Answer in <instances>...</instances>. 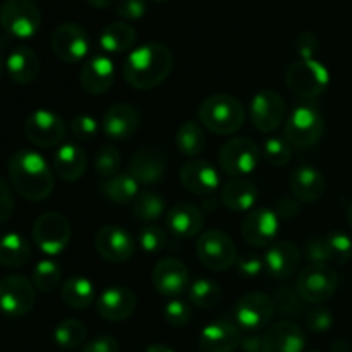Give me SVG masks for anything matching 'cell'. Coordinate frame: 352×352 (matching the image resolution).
I'll return each instance as SVG.
<instances>
[{"label": "cell", "mask_w": 352, "mask_h": 352, "mask_svg": "<svg viewBox=\"0 0 352 352\" xmlns=\"http://www.w3.org/2000/svg\"><path fill=\"white\" fill-rule=\"evenodd\" d=\"M174 55L164 43H144L127 54L122 64L124 81L136 89H153L170 76Z\"/></svg>", "instance_id": "obj_1"}, {"label": "cell", "mask_w": 352, "mask_h": 352, "mask_svg": "<svg viewBox=\"0 0 352 352\" xmlns=\"http://www.w3.org/2000/svg\"><path fill=\"white\" fill-rule=\"evenodd\" d=\"M10 182L28 201H43L54 191V172L40 153L33 150H17L9 158Z\"/></svg>", "instance_id": "obj_2"}, {"label": "cell", "mask_w": 352, "mask_h": 352, "mask_svg": "<svg viewBox=\"0 0 352 352\" xmlns=\"http://www.w3.org/2000/svg\"><path fill=\"white\" fill-rule=\"evenodd\" d=\"M198 119L212 133L227 136L243 127L246 112L236 96L217 93L208 96L198 109Z\"/></svg>", "instance_id": "obj_3"}, {"label": "cell", "mask_w": 352, "mask_h": 352, "mask_svg": "<svg viewBox=\"0 0 352 352\" xmlns=\"http://www.w3.org/2000/svg\"><path fill=\"white\" fill-rule=\"evenodd\" d=\"M285 82L294 95L301 98H315L325 93L330 85V72L316 58L292 62L285 72Z\"/></svg>", "instance_id": "obj_4"}, {"label": "cell", "mask_w": 352, "mask_h": 352, "mask_svg": "<svg viewBox=\"0 0 352 352\" xmlns=\"http://www.w3.org/2000/svg\"><path fill=\"white\" fill-rule=\"evenodd\" d=\"M325 133L323 116L311 105H299L289 113L284 138L296 148H311Z\"/></svg>", "instance_id": "obj_5"}, {"label": "cell", "mask_w": 352, "mask_h": 352, "mask_svg": "<svg viewBox=\"0 0 352 352\" xmlns=\"http://www.w3.org/2000/svg\"><path fill=\"white\" fill-rule=\"evenodd\" d=\"M0 26L17 40L34 36L41 26V12L31 0H6L0 7Z\"/></svg>", "instance_id": "obj_6"}, {"label": "cell", "mask_w": 352, "mask_h": 352, "mask_svg": "<svg viewBox=\"0 0 352 352\" xmlns=\"http://www.w3.org/2000/svg\"><path fill=\"white\" fill-rule=\"evenodd\" d=\"M196 254L208 270L226 272L237 261V250L232 237L222 230H206L196 241Z\"/></svg>", "instance_id": "obj_7"}, {"label": "cell", "mask_w": 352, "mask_h": 352, "mask_svg": "<svg viewBox=\"0 0 352 352\" xmlns=\"http://www.w3.org/2000/svg\"><path fill=\"white\" fill-rule=\"evenodd\" d=\"M260 148L250 138H232L219 153V165L232 179L253 174L260 165Z\"/></svg>", "instance_id": "obj_8"}, {"label": "cell", "mask_w": 352, "mask_h": 352, "mask_svg": "<svg viewBox=\"0 0 352 352\" xmlns=\"http://www.w3.org/2000/svg\"><path fill=\"white\" fill-rule=\"evenodd\" d=\"M339 277L330 265H308L296 280V289L306 302L322 305L336 294Z\"/></svg>", "instance_id": "obj_9"}, {"label": "cell", "mask_w": 352, "mask_h": 352, "mask_svg": "<svg viewBox=\"0 0 352 352\" xmlns=\"http://www.w3.org/2000/svg\"><path fill=\"white\" fill-rule=\"evenodd\" d=\"M33 241L38 250L48 256H57L71 241V223L62 213L47 212L33 226Z\"/></svg>", "instance_id": "obj_10"}, {"label": "cell", "mask_w": 352, "mask_h": 352, "mask_svg": "<svg viewBox=\"0 0 352 352\" xmlns=\"http://www.w3.org/2000/svg\"><path fill=\"white\" fill-rule=\"evenodd\" d=\"M274 315V298L265 292H250V294L243 296L234 308L236 325L250 333H256L267 329Z\"/></svg>", "instance_id": "obj_11"}, {"label": "cell", "mask_w": 352, "mask_h": 352, "mask_svg": "<svg viewBox=\"0 0 352 352\" xmlns=\"http://www.w3.org/2000/svg\"><path fill=\"white\" fill-rule=\"evenodd\" d=\"M67 127L64 119L52 110H34L24 120V134L33 144L41 148H54L64 141Z\"/></svg>", "instance_id": "obj_12"}, {"label": "cell", "mask_w": 352, "mask_h": 352, "mask_svg": "<svg viewBox=\"0 0 352 352\" xmlns=\"http://www.w3.org/2000/svg\"><path fill=\"white\" fill-rule=\"evenodd\" d=\"M36 301L34 285L23 275H7L0 280V311L7 316H24Z\"/></svg>", "instance_id": "obj_13"}, {"label": "cell", "mask_w": 352, "mask_h": 352, "mask_svg": "<svg viewBox=\"0 0 352 352\" xmlns=\"http://www.w3.org/2000/svg\"><path fill=\"white\" fill-rule=\"evenodd\" d=\"M50 43L55 57L67 64L81 62L91 48L88 31L74 23H64L55 28Z\"/></svg>", "instance_id": "obj_14"}, {"label": "cell", "mask_w": 352, "mask_h": 352, "mask_svg": "<svg viewBox=\"0 0 352 352\" xmlns=\"http://www.w3.org/2000/svg\"><path fill=\"white\" fill-rule=\"evenodd\" d=\"M287 116V105L280 93L263 89L251 100L250 119L260 133H274Z\"/></svg>", "instance_id": "obj_15"}, {"label": "cell", "mask_w": 352, "mask_h": 352, "mask_svg": "<svg viewBox=\"0 0 352 352\" xmlns=\"http://www.w3.org/2000/svg\"><path fill=\"white\" fill-rule=\"evenodd\" d=\"M280 229V217L272 208H254L244 219L241 232L250 246L267 248L272 246Z\"/></svg>", "instance_id": "obj_16"}, {"label": "cell", "mask_w": 352, "mask_h": 352, "mask_svg": "<svg viewBox=\"0 0 352 352\" xmlns=\"http://www.w3.org/2000/svg\"><path fill=\"white\" fill-rule=\"evenodd\" d=\"M95 248L103 260L110 263H126L136 251V241L122 227L109 226L98 230Z\"/></svg>", "instance_id": "obj_17"}, {"label": "cell", "mask_w": 352, "mask_h": 352, "mask_svg": "<svg viewBox=\"0 0 352 352\" xmlns=\"http://www.w3.org/2000/svg\"><path fill=\"white\" fill-rule=\"evenodd\" d=\"M153 285L162 296L177 298L189 287V270L182 261L175 258H164L153 268Z\"/></svg>", "instance_id": "obj_18"}, {"label": "cell", "mask_w": 352, "mask_h": 352, "mask_svg": "<svg viewBox=\"0 0 352 352\" xmlns=\"http://www.w3.org/2000/svg\"><path fill=\"white\" fill-rule=\"evenodd\" d=\"M181 184L196 196H212L220 186L219 170L206 160L186 162L179 172Z\"/></svg>", "instance_id": "obj_19"}, {"label": "cell", "mask_w": 352, "mask_h": 352, "mask_svg": "<svg viewBox=\"0 0 352 352\" xmlns=\"http://www.w3.org/2000/svg\"><path fill=\"white\" fill-rule=\"evenodd\" d=\"M138 305L136 294L124 285H112L105 289L96 299V311L103 320L122 322L134 313Z\"/></svg>", "instance_id": "obj_20"}, {"label": "cell", "mask_w": 352, "mask_h": 352, "mask_svg": "<svg viewBox=\"0 0 352 352\" xmlns=\"http://www.w3.org/2000/svg\"><path fill=\"white\" fill-rule=\"evenodd\" d=\"M140 112L131 103H116L105 112L102 129L110 140L127 141L140 129Z\"/></svg>", "instance_id": "obj_21"}, {"label": "cell", "mask_w": 352, "mask_h": 352, "mask_svg": "<svg viewBox=\"0 0 352 352\" xmlns=\"http://www.w3.org/2000/svg\"><path fill=\"white\" fill-rule=\"evenodd\" d=\"M167 172V157L157 148H141L131 157L127 174L133 175L140 184H157Z\"/></svg>", "instance_id": "obj_22"}, {"label": "cell", "mask_w": 352, "mask_h": 352, "mask_svg": "<svg viewBox=\"0 0 352 352\" xmlns=\"http://www.w3.org/2000/svg\"><path fill=\"white\" fill-rule=\"evenodd\" d=\"M116 81V65L107 55H93L79 72L81 88L89 95H103Z\"/></svg>", "instance_id": "obj_23"}, {"label": "cell", "mask_w": 352, "mask_h": 352, "mask_svg": "<svg viewBox=\"0 0 352 352\" xmlns=\"http://www.w3.org/2000/svg\"><path fill=\"white\" fill-rule=\"evenodd\" d=\"M239 327L227 320L210 323L199 333L198 346L201 352H234L241 344Z\"/></svg>", "instance_id": "obj_24"}, {"label": "cell", "mask_w": 352, "mask_h": 352, "mask_svg": "<svg viewBox=\"0 0 352 352\" xmlns=\"http://www.w3.org/2000/svg\"><path fill=\"white\" fill-rule=\"evenodd\" d=\"M306 336L294 322H278L263 333V352H305Z\"/></svg>", "instance_id": "obj_25"}, {"label": "cell", "mask_w": 352, "mask_h": 352, "mask_svg": "<svg viewBox=\"0 0 352 352\" xmlns=\"http://www.w3.org/2000/svg\"><path fill=\"white\" fill-rule=\"evenodd\" d=\"M265 270L274 278L292 277L298 272L301 263V251L291 241H280V243L272 244L265 254Z\"/></svg>", "instance_id": "obj_26"}, {"label": "cell", "mask_w": 352, "mask_h": 352, "mask_svg": "<svg viewBox=\"0 0 352 352\" xmlns=\"http://www.w3.org/2000/svg\"><path fill=\"white\" fill-rule=\"evenodd\" d=\"M292 196L301 203H316L325 195L327 182L322 172L311 165H301L289 179Z\"/></svg>", "instance_id": "obj_27"}, {"label": "cell", "mask_w": 352, "mask_h": 352, "mask_svg": "<svg viewBox=\"0 0 352 352\" xmlns=\"http://www.w3.org/2000/svg\"><path fill=\"white\" fill-rule=\"evenodd\" d=\"M52 165L57 177L65 182H76L86 174L88 158L86 153L74 143H64L55 150L52 157Z\"/></svg>", "instance_id": "obj_28"}, {"label": "cell", "mask_w": 352, "mask_h": 352, "mask_svg": "<svg viewBox=\"0 0 352 352\" xmlns=\"http://www.w3.org/2000/svg\"><path fill=\"white\" fill-rule=\"evenodd\" d=\"M165 222H167V229L174 236L191 239L201 232L203 226H205V217L198 206L191 205V203H179L168 210Z\"/></svg>", "instance_id": "obj_29"}, {"label": "cell", "mask_w": 352, "mask_h": 352, "mask_svg": "<svg viewBox=\"0 0 352 352\" xmlns=\"http://www.w3.org/2000/svg\"><path fill=\"white\" fill-rule=\"evenodd\" d=\"M40 58L33 48L21 45L6 58V71L16 85H31L40 76Z\"/></svg>", "instance_id": "obj_30"}, {"label": "cell", "mask_w": 352, "mask_h": 352, "mask_svg": "<svg viewBox=\"0 0 352 352\" xmlns=\"http://www.w3.org/2000/svg\"><path fill=\"white\" fill-rule=\"evenodd\" d=\"M258 189L251 181L244 177L230 179L222 189V203L232 212H248L256 205Z\"/></svg>", "instance_id": "obj_31"}, {"label": "cell", "mask_w": 352, "mask_h": 352, "mask_svg": "<svg viewBox=\"0 0 352 352\" xmlns=\"http://www.w3.org/2000/svg\"><path fill=\"white\" fill-rule=\"evenodd\" d=\"M138 40V33L126 21H116L103 28L98 43L105 54H124L131 50Z\"/></svg>", "instance_id": "obj_32"}, {"label": "cell", "mask_w": 352, "mask_h": 352, "mask_svg": "<svg viewBox=\"0 0 352 352\" xmlns=\"http://www.w3.org/2000/svg\"><path fill=\"white\" fill-rule=\"evenodd\" d=\"M62 301L72 309H86L96 301L95 285L88 277L72 275L62 284Z\"/></svg>", "instance_id": "obj_33"}, {"label": "cell", "mask_w": 352, "mask_h": 352, "mask_svg": "<svg viewBox=\"0 0 352 352\" xmlns=\"http://www.w3.org/2000/svg\"><path fill=\"white\" fill-rule=\"evenodd\" d=\"M31 260V246L21 234L9 232L0 237V265L7 268H21Z\"/></svg>", "instance_id": "obj_34"}, {"label": "cell", "mask_w": 352, "mask_h": 352, "mask_svg": "<svg viewBox=\"0 0 352 352\" xmlns=\"http://www.w3.org/2000/svg\"><path fill=\"white\" fill-rule=\"evenodd\" d=\"M103 196L116 205H129L140 195V182L131 174H117L102 184Z\"/></svg>", "instance_id": "obj_35"}, {"label": "cell", "mask_w": 352, "mask_h": 352, "mask_svg": "<svg viewBox=\"0 0 352 352\" xmlns=\"http://www.w3.org/2000/svg\"><path fill=\"white\" fill-rule=\"evenodd\" d=\"M175 146L184 157H198L206 146V136L201 124L195 120H186L175 133Z\"/></svg>", "instance_id": "obj_36"}, {"label": "cell", "mask_w": 352, "mask_h": 352, "mask_svg": "<svg viewBox=\"0 0 352 352\" xmlns=\"http://www.w3.org/2000/svg\"><path fill=\"white\" fill-rule=\"evenodd\" d=\"M167 201L153 191H141L133 201V213L141 222H157L165 215Z\"/></svg>", "instance_id": "obj_37"}, {"label": "cell", "mask_w": 352, "mask_h": 352, "mask_svg": "<svg viewBox=\"0 0 352 352\" xmlns=\"http://www.w3.org/2000/svg\"><path fill=\"white\" fill-rule=\"evenodd\" d=\"M88 329L82 322L76 318L62 320L54 330V339L62 349H78L86 342Z\"/></svg>", "instance_id": "obj_38"}, {"label": "cell", "mask_w": 352, "mask_h": 352, "mask_svg": "<svg viewBox=\"0 0 352 352\" xmlns=\"http://www.w3.org/2000/svg\"><path fill=\"white\" fill-rule=\"evenodd\" d=\"M220 299H222V289L210 278H198L189 285V301L196 308L210 309L219 305Z\"/></svg>", "instance_id": "obj_39"}, {"label": "cell", "mask_w": 352, "mask_h": 352, "mask_svg": "<svg viewBox=\"0 0 352 352\" xmlns=\"http://www.w3.org/2000/svg\"><path fill=\"white\" fill-rule=\"evenodd\" d=\"M62 280V268L55 260L45 258L34 265L33 285L41 292H52Z\"/></svg>", "instance_id": "obj_40"}, {"label": "cell", "mask_w": 352, "mask_h": 352, "mask_svg": "<svg viewBox=\"0 0 352 352\" xmlns=\"http://www.w3.org/2000/svg\"><path fill=\"white\" fill-rule=\"evenodd\" d=\"M274 302L275 309H278L280 315L285 316H299L301 313H305V305L306 301L301 298V294L298 292L296 287H278L274 292Z\"/></svg>", "instance_id": "obj_41"}, {"label": "cell", "mask_w": 352, "mask_h": 352, "mask_svg": "<svg viewBox=\"0 0 352 352\" xmlns=\"http://www.w3.org/2000/svg\"><path fill=\"white\" fill-rule=\"evenodd\" d=\"M327 248H329L330 263L346 265L352 258V241L342 230H332L325 236Z\"/></svg>", "instance_id": "obj_42"}, {"label": "cell", "mask_w": 352, "mask_h": 352, "mask_svg": "<svg viewBox=\"0 0 352 352\" xmlns=\"http://www.w3.org/2000/svg\"><path fill=\"white\" fill-rule=\"evenodd\" d=\"M120 164H122V157H120L119 150L112 144L109 146H102L95 155V170L100 177L110 179L113 175L119 174Z\"/></svg>", "instance_id": "obj_43"}, {"label": "cell", "mask_w": 352, "mask_h": 352, "mask_svg": "<svg viewBox=\"0 0 352 352\" xmlns=\"http://www.w3.org/2000/svg\"><path fill=\"white\" fill-rule=\"evenodd\" d=\"M263 155L275 167H284L292 158V144L285 138L270 136L263 143Z\"/></svg>", "instance_id": "obj_44"}, {"label": "cell", "mask_w": 352, "mask_h": 352, "mask_svg": "<svg viewBox=\"0 0 352 352\" xmlns=\"http://www.w3.org/2000/svg\"><path fill=\"white\" fill-rule=\"evenodd\" d=\"M138 244L146 253H160V251H164L167 248L168 236L162 227L146 226L138 234Z\"/></svg>", "instance_id": "obj_45"}, {"label": "cell", "mask_w": 352, "mask_h": 352, "mask_svg": "<svg viewBox=\"0 0 352 352\" xmlns=\"http://www.w3.org/2000/svg\"><path fill=\"white\" fill-rule=\"evenodd\" d=\"M191 306L182 299H170L167 305L164 306V318L167 320L168 325L172 327H184L191 322Z\"/></svg>", "instance_id": "obj_46"}, {"label": "cell", "mask_w": 352, "mask_h": 352, "mask_svg": "<svg viewBox=\"0 0 352 352\" xmlns=\"http://www.w3.org/2000/svg\"><path fill=\"white\" fill-rule=\"evenodd\" d=\"M71 133L78 141H93L98 134V120L88 113L74 117L71 120Z\"/></svg>", "instance_id": "obj_47"}, {"label": "cell", "mask_w": 352, "mask_h": 352, "mask_svg": "<svg viewBox=\"0 0 352 352\" xmlns=\"http://www.w3.org/2000/svg\"><path fill=\"white\" fill-rule=\"evenodd\" d=\"M305 256L309 261V265H329L330 254L325 243V237H309L305 244Z\"/></svg>", "instance_id": "obj_48"}, {"label": "cell", "mask_w": 352, "mask_h": 352, "mask_svg": "<svg viewBox=\"0 0 352 352\" xmlns=\"http://www.w3.org/2000/svg\"><path fill=\"white\" fill-rule=\"evenodd\" d=\"M333 316L329 309L315 308L306 315V327L315 333H325L332 329Z\"/></svg>", "instance_id": "obj_49"}, {"label": "cell", "mask_w": 352, "mask_h": 352, "mask_svg": "<svg viewBox=\"0 0 352 352\" xmlns=\"http://www.w3.org/2000/svg\"><path fill=\"white\" fill-rule=\"evenodd\" d=\"M116 12L124 21H140L146 14L144 0H117Z\"/></svg>", "instance_id": "obj_50"}, {"label": "cell", "mask_w": 352, "mask_h": 352, "mask_svg": "<svg viewBox=\"0 0 352 352\" xmlns=\"http://www.w3.org/2000/svg\"><path fill=\"white\" fill-rule=\"evenodd\" d=\"M236 267L243 277H258L265 270V260L258 254L244 253L237 256Z\"/></svg>", "instance_id": "obj_51"}, {"label": "cell", "mask_w": 352, "mask_h": 352, "mask_svg": "<svg viewBox=\"0 0 352 352\" xmlns=\"http://www.w3.org/2000/svg\"><path fill=\"white\" fill-rule=\"evenodd\" d=\"M294 47L299 58L309 60V58H315L316 52H318V38H316V34L311 33V31H305V33H301L296 38Z\"/></svg>", "instance_id": "obj_52"}, {"label": "cell", "mask_w": 352, "mask_h": 352, "mask_svg": "<svg viewBox=\"0 0 352 352\" xmlns=\"http://www.w3.org/2000/svg\"><path fill=\"white\" fill-rule=\"evenodd\" d=\"M81 352H120L119 342L110 336H98L86 342Z\"/></svg>", "instance_id": "obj_53"}, {"label": "cell", "mask_w": 352, "mask_h": 352, "mask_svg": "<svg viewBox=\"0 0 352 352\" xmlns=\"http://www.w3.org/2000/svg\"><path fill=\"white\" fill-rule=\"evenodd\" d=\"M14 213V196L7 182L0 177V226L6 223Z\"/></svg>", "instance_id": "obj_54"}, {"label": "cell", "mask_w": 352, "mask_h": 352, "mask_svg": "<svg viewBox=\"0 0 352 352\" xmlns=\"http://www.w3.org/2000/svg\"><path fill=\"white\" fill-rule=\"evenodd\" d=\"M301 201H298V199H292V198H282L278 199L277 203V215L280 217V219H287V220H292L294 217H298V213L301 212V205H299Z\"/></svg>", "instance_id": "obj_55"}, {"label": "cell", "mask_w": 352, "mask_h": 352, "mask_svg": "<svg viewBox=\"0 0 352 352\" xmlns=\"http://www.w3.org/2000/svg\"><path fill=\"white\" fill-rule=\"evenodd\" d=\"M239 347L243 349V352H263V336L250 333V336L241 339Z\"/></svg>", "instance_id": "obj_56"}, {"label": "cell", "mask_w": 352, "mask_h": 352, "mask_svg": "<svg viewBox=\"0 0 352 352\" xmlns=\"http://www.w3.org/2000/svg\"><path fill=\"white\" fill-rule=\"evenodd\" d=\"M86 2L91 7H95V9H107V7H110L112 3H116L117 0H86Z\"/></svg>", "instance_id": "obj_57"}, {"label": "cell", "mask_w": 352, "mask_h": 352, "mask_svg": "<svg viewBox=\"0 0 352 352\" xmlns=\"http://www.w3.org/2000/svg\"><path fill=\"white\" fill-rule=\"evenodd\" d=\"M330 349H332V352H352L349 344H347L346 340H336Z\"/></svg>", "instance_id": "obj_58"}, {"label": "cell", "mask_w": 352, "mask_h": 352, "mask_svg": "<svg viewBox=\"0 0 352 352\" xmlns=\"http://www.w3.org/2000/svg\"><path fill=\"white\" fill-rule=\"evenodd\" d=\"M144 352H175L172 347L168 346H164V344H151V346L146 347V351Z\"/></svg>", "instance_id": "obj_59"}, {"label": "cell", "mask_w": 352, "mask_h": 352, "mask_svg": "<svg viewBox=\"0 0 352 352\" xmlns=\"http://www.w3.org/2000/svg\"><path fill=\"white\" fill-rule=\"evenodd\" d=\"M347 222H349V226H351V229H352V203L349 205V208H347Z\"/></svg>", "instance_id": "obj_60"}, {"label": "cell", "mask_w": 352, "mask_h": 352, "mask_svg": "<svg viewBox=\"0 0 352 352\" xmlns=\"http://www.w3.org/2000/svg\"><path fill=\"white\" fill-rule=\"evenodd\" d=\"M3 69H6V60H3L2 54H0V76L3 74Z\"/></svg>", "instance_id": "obj_61"}, {"label": "cell", "mask_w": 352, "mask_h": 352, "mask_svg": "<svg viewBox=\"0 0 352 352\" xmlns=\"http://www.w3.org/2000/svg\"><path fill=\"white\" fill-rule=\"evenodd\" d=\"M151 2H157V3H160V2H167V0H151Z\"/></svg>", "instance_id": "obj_62"}, {"label": "cell", "mask_w": 352, "mask_h": 352, "mask_svg": "<svg viewBox=\"0 0 352 352\" xmlns=\"http://www.w3.org/2000/svg\"><path fill=\"white\" fill-rule=\"evenodd\" d=\"M308 352H320V351H308Z\"/></svg>", "instance_id": "obj_63"}]
</instances>
